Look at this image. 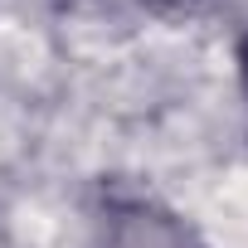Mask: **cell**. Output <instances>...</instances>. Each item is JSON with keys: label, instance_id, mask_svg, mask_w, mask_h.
I'll use <instances>...</instances> for the list:
<instances>
[{"label": "cell", "instance_id": "obj_1", "mask_svg": "<svg viewBox=\"0 0 248 248\" xmlns=\"http://www.w3.org/2000/svg\"><path fill=\"white\" fill-rule=\"evenodd\" d=\"M102 248H195V238L170 209L151 200H117L102 224Z\"/></svg>", "mask_w": 248, "mask_h": 248}, {"label": "cell", "instance_id": "obj_2", "mask_svg": "<svg viewBox=\"0 0 248 248\" xmlns=\"http://www.w3.org/2000/svg\"><path fill=\"white\" fill-rule=\"evenodd\" d=\"M137 5H146V10H156V15H190V10L209 5V0H137Z\"/></svg>", "mask_w": 248, "mask_h": 248}, {"label": "cell", "instance_id": "obj_3", "mask_svg": "<svg viewBox=\"0 0 248 248\" xmlns=\"http://www.w3.org/2000/svg\"><path fill=\"white\" fill-rule=\"evenodd\" d=\"M238 93H243V107H248V30L238 39Z\"/></svg>", "mask_w": 248, "mask_h": 248}]
</instances>
